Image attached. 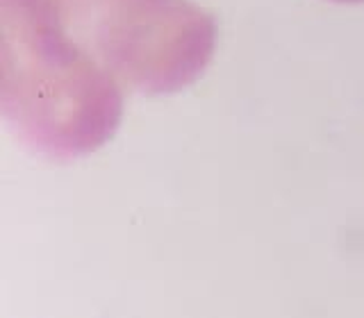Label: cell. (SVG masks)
I'll return each mask as SVG.
<instances>
[{
    "label": "cell",
    "instance_id": "1",
    "mask_svg": "<svg viewBox=\"0 0 364 318\" xmlns=\"http://www.w3.org/2000/svg\"><path fill=\"white\" fill-rule=\"evenodd\" d=\"M214 48V18L189 0H0L3 114L34 153L85 157L125 96L189 87Z\"/></svg>",
    "mask_w": 364,
    "mask_h": 318
},
{
    "label": "cell",
    "instance_id": "2",
    "mask_svg": "<svg viewBox=\"0 0 364 318\" xmlns=\"http://www.w3.org/2000/svg\"><path fill=\"white\" fill-rule=\"evenodd\" d=\"M337 3H362V0H337Z\"/></svg>",
    "mask_w": 364,
    "mask_h": 318
}]
</instances>
